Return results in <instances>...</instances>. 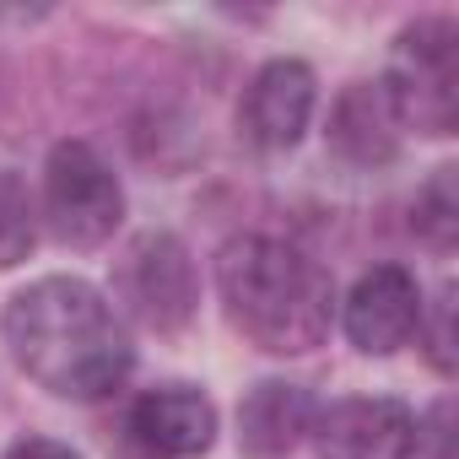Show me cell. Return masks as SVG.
Instances as JSON below:
<instances>
[{"instance_id":"6da1fadb","label":"cell","mask_w":459,"mask_h":459,"mask_svg":"<svg viewBox=\"0 0 459 459\" xmlns=\"http://www.w3.org/2000/svg\"><path fill=\"white\" fill-rule=\"evenodd\" d=\"M6 346L17 368L60 400H103L130 373V341L98 287L76 276H44L6 303Z\"/></svg>"},{"instance_id":"7a4b0ae2","label":"cell","mask_w":459,"mask_h":459,"mask_svg":"<svg viewBox=\"0 0 459 459\" xmlns=\"http://www.w3.org/2000/svg\"><path fill=\"white\" fill-rule=\"evenodd\" d=\"M216 292L227 319L271 357L314 351L335 319L330 271L298 244L265 233H244L216 255Z\"/></svg>"},{"instance_id":"3957f363","label":"cell","mask_w":459,"mask_h":459,"mask_svg":"<svg viewBox=\"0 0 459 459\" xmlns=\"http://www.w3.org/2000/svg\"><path fill=\"white\" fill-rule=\"evenodd\" d=\"M44 211L60 244L98 249L114 238V227L125 216V189L87 141H60L44 168Z\"/></svg>"},{"instance_id":"277c9868","label":"cell","mask_w":459,"mask_h":459,"mask_svg":"<svg viewBox=\"0 0 459 459\" xmlns=\"http://www.w3.org/2000/svg\"><path fill=\"white\" fill-rule=\"evenodd\" d=\"M454 82H459L454 76V22L448 17L411 22L394 44V65L384 76L400 125L427 130V135H448L454 114H459V87Z\"/></svg>"},{"instance_id":"5b68a950","label":"cell","mask_w":459,"mask_h":459,"mask_svg":"<svg viewBox=\"0 0 459 459\" xmlns=\"http://www.w3.org/2000/svg\"><path fill=\"white\" fill-rule=\"evenodd\" d=\"M114 292L125 298V308L157 330V335H173L195 319V303H200V281H195V260L189 249L173 238V233H146L130 244V255L119 260V276H114Z\"/></svg>"},{"instance_id":"8992f818","label":"cell","mask_w":459,"mask_h":459,"mask_svg":"<svg viewBox=\"0 0 459 459\" xmlns=\"http://www.w3.org/2000/svg\"><path fill=\"white\" fill-rule=\"evenodd\" d=\"M308 432L319 459H416V411L389 394L335 400Z\"/></svg>"},{"instance_id":"52a82bcc","label":"cell","mask_w":459,"mask_h":459,"mask_svg":"<svg viewBox=\"0 0 459 459\" xmlns=\"http://www.w3.org/2000/svg\"><path fill=\"white\" fill-rule=\"evenodd\" d=\"M216 437V405L189 384L146 389L125 411V443L135 459H195Z\"/></svg>"},{"instance_id":"ba28073f","label":"cell","mask_w":459,"mask_h":459,"mask_svg":"<svg viewBox=\"0 0 459 459\" xmlns=\"http://www.w3.org/2000/svg\"><path fill=\"white\" fill-rule=\"evenodd\" d=\"M421 308H427V303H421V287H416L411 271H400V265H373V271L351 287V298H346V335H351L357 351L389 357V351H400V346L416 335Z\"/></svg>"},{"instance_id":"9c48e42d","label":"cell","mask_w":459,"mask_h":459,"mask_svg":"<svg viewBox=\"0 0 459 459\" xmlns=\"http://www.w3.org/2000/svg\"><path fill=\"white\" fill-rule=\"evenodd\" d=\"M238 119H244L249 141L265 146V152L298 146L303 130H308V119H314V71L303 60H271L249 82Z\"/></svg>"},{"instance_id":"30bf717a","label":"cell","mask_w":459,"mask_h":459,"mask_svg":"<svg viewBox=\"0 0 459 459\" xmlns=\"http://www.w3.org/2000/svg\"><path fill=\"white\" fill-rule=\"evenodd\" d=\"M400 114L384 82H357L330 108V152L351 168H384L400 157Z\"/></svg>"},{"instance_id":"8fae6325","label":"cell","mask_w":459,"mask_h":459,"mask_svg":"<svg viewBox=\"0 0 459 459\" xmlns=\"http://www.w3.org/2000/svg\"><path fill=\"white\" fill-rule=\"evenodd\" d=\"M314 427V400L298 384L265 378L260 389H249V400L238 405V443L249 459H287L303 432Z\"/></svg>"},{"instance_id":"7c38bea8","label":"cell","mask_w":459,"mask_h":459,"mask_svg":"<svg viewBox=\"0 0 459 459\" xmlns=\"http://www.w3.org/2000/svg\"><path fill=\"white\" fill-rule=\"evenodd\" d=\"M411 221H416V238H427L437 255L454 249V238H459V178H454V168H437L416 189Z\"/></svg>"},{"instance_id":"4fadbf2b","label":"cell","mask_w":459,"mask_h":459,"mask_svg":"<svg viewBox=\"0 0 459 459\" xmlns=\"http://www.w3.org/2000/svg\"><path fill=\"white\" fill-rule=\"evenodd\" d=\"M33 238H39V221H33V195L28 184L0 168V271H12L33 255Z\"/></svg>"},{"instance_id":"5bb4252c","label":"cell","mask_w":459,"mask_h":459,"mask_svg":"<svg viewBox=\"0 0 459 459\" xmlns=\"http://www.w3.org/2000/svg\"><path fill=\"white\" fill-rule=\"evenodd\" d=\"M416 335H427V357H432V368H437V373H454V287L437 292L432 319H427V308H421Z\"/></svg>"},{"instance_id":"9a60e30c","label":"cell","mask_w":459,"mask_h":459,"mask_svg":"<svg viewBox=\"0 0 459 459\" xmlns=\"http://www.w3.org/2000/svg\"><path fill=\"white\" fill-rule=\"evenodd\" d=\"M6 459H82V454L65 448V443H49V437H22V443L6 448Z\"/></svg>"}]
</instances>
